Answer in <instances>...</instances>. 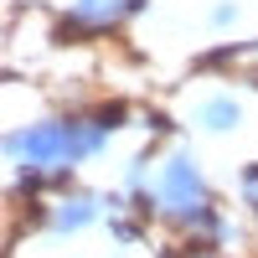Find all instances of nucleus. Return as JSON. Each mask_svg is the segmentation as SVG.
I'll return each mask as SVG.
<instances>
[{
	"instance_id": "obj_5",
	"label": "nucleus",
	"mask_w": 258,
	"mask_h": 258,
	"mask_svg": "<svg viewBox=\"0 0 258 258\" xmlns=\"http://www.w3.org/2000/svg\"><path fill=\"white\" fill-rule=\"evenodd\" d=\"M186 258H217V253H207V248H186Z\"/></svg>"
},
{
	"instance_id": "obj_2",
	"label": "nucleus",
	"mask_w": 258,
	"mask_h": 258,
	"mask_svg": "<svg viewBox=\"0 0 258 258\" xmlns=\"http://www.w3.org/2000/svg\"><path fill=\"white\" fill-rule=\"evenodd\" d=\"M93 212H98V207H93L88 197H78V202H68V207L57 212V227H62V232H73V227H83V222H93Z\"/></svg>"
},
{
	"instance_id": "obj_3",
	"label": "nucleus",
	"mask_w": 258,
	"mask_h": 258,
	"mask_svg": "<svg viewBox=\"0 0 258 258\" xmlns=\"http://www.w3.org/2000/svg\"><path fill=\"white\" fill-rule=\"evenodd\" d=\"M202 119H207L212 129H232V124H238V103H232V98H212Z\"/></svg>"
},
{
	"instance_id": "obj_4",
	"label": "nucleus",
	"mask_w": 258,
	"mask_h": 258,
	"mask_svg": "<svg viewBox=\"0 0 258 258\" xmlns=\"http://www.w3.org/2000/svg\"><path fill=\"white\" fill-rule=\"evenodd\" d=\"M243 186H248V202L258 207V165H253V170H248V176H243Z\"/></svg>"
},
{
	"instance_id": "obj_1",
	"label": "nucleus",
	"mask_w": 258,
	"mask_h": 258,
	"mask_svg": "<svg viewBox=\"0 0 258 258\" xmlns=\"http://www.w3.org/2000/svg\"><path fill=\"white\" fill-rule=\"evenodd\" d=\"M160 202H165L170 217L186 222V227H217V217L207 212V186H202L197 165H191L186 155H176V160L165 165V176H160Z\"/></svg>"
}]
</instances>
